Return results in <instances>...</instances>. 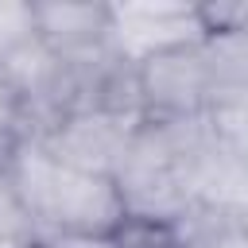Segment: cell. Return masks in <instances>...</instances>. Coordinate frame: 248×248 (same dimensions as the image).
I'll list each match as a JSON object with an SVG mask.
<instances>
[{
	"label": "cell",
	"instance_id": "cell-11",
	"mask_svg": "<svg viewBox=\"0 0 248 248\" xmlns=\"http://www.w3.org/2000/svg\"><path fill=\"white\" fill-rule=\"evenodd\" d=\"M0 248H23V244H16V240H4V236H0Z\"/></svg>",
	"mask_w": 248,
	"mask_h": 248
},
{
	"label": "cell",
	"instance_id": "cell-4",
	"mask_svg": "<svg viewBox=\"0 0 248 248\" xmlns=\"http://www.w3.org/2000/svg\"><path fill=\"white\" fill-rule=\"evenodd\" d=\"M108 4H35L39 39L70 66L108 54Z\"/></svg>",
	"mask_w": 248,
	"mask_h": 248
},
{
	"label": "cell",
	"instance_id": "cell-7",
	"mask_svg": "<svg viewBox=\"0 0 248 248\" xmlns=\"http://www.w3.org/2000/svg\"><path fill=\"white\" fill-rule=\"evenodd\" d=\"M39 39V23H35V4L27 0H0V58L12 54L16 46Z\"/></svg>",
	"mask_w": 248,
	"mask_h": 248
},
{
	"label": "cell",
	"instance_id": "cell-9",
	"mask_svg": "<svg viewBox=\"0 0 248 248\" xmlns=\"http://www.w3.org/2000/svg\"><path fill=\"white\" fill-rule=\"evenodd\" d=\"M12 147H16V140H4V136H0V167L8 163V155H12Z\"/></svg>",
	"mask_w": 248,
	"mask_h": 248
},
{
	"label": "cell",
	"instance_id": "cell-3",
	"mask_svg": "<svg viewBox=\"0 0 248 248\" xmlns=\"http://www.w3.org/2000/svg\"><path fill=\"white\" fill-rule=\"evenodd\" d=\"M108 8H112L108 46L128 66H136L159 50L205 39L198 4H108Z\"/></svg>",
	"mask_w": 248,
	"mask_h": 248
},
{
	"label": "cell",
	"instance_id": "cell-5",
	"mask_svg": "<svg viewBox=\"0 0 248 248\" xmlns=\"http://www.w3.org/2000/svg\"><path fill=\"white\" fill-rule=\"evenodd\" d=\"M202 58L209 74V105L248 97V31H209L202 39Z\"/></svg>",
	"mask_w": 248,
	"mask_h": 248
},
{
	"label": "cell",
	"instance_id": "cell-1",
	"mask_svg": "<svg viewBox=\"0 0 248 248\" xmlns=\"http://www.w3.org/2000/svg\"><path fill=\"white\" fill-rule=\"evenodd\" d=\"M140 112L147 120H194L209 112V74L202 43L159 50L136 62Z\"/></svg>",
	"mask_w": 248,
	"mask_h": 248
},
{
	"label": "cell",
	"instance_id": "cell-10",
	"mask_svg": "<svg viewBox=\"0 0 248 248\" xmlns=\"http://www.w3.org/2000/svg\"><path fill=\"white\" fill-rule=\"evenodd\" d=\"M23 248H54L50 240H31V244H23Z\"/></svg>",
	"mask_w": 248,
	"mask_h": 248
},
{
	"label": "cell",
	"instance_id": "cell-2",
	"mask_svg": "<svg viewBox=\"0 0 248 248\" xmlns=\"http://www.w3.org/2000/svg\"><path fill=\"white\" fill-rule=\"evenodd\" d=\"M140 120L143 116H132V112L78 108V112L62 116L54 128H46L39 140L46 143V151L62 167L112 178L124 151H128V143H132V132L140 128Z\"/></svg>",
	"mask_w": 248,
	"mask_h": 248
},
{
	"label": "cell",
	"instance_id": "cell-6",
	"mask_svg": "<svg viewBox=\"0 0 248 248\" xmlns=\"http://www.w3.org/2000/svg\"><path fill=\"white\" fill-rule=\"evenodd\" d=\"M0 236L16 240V244L39 240V229H35V221H31L23 198L16 194V186H12V178H8L4 167H0Z\"/></svg>",
	"mask_w": 248,
	"mask_h": 248
},
{
	"label": "cell",
	"instance_id": "cell-8",
	"mask_svg": "<svg viewBox=\"0 0 248 248\" xmlns=\"http://www.w3.org/2000/svg\"><path fill=\"white\" fill-rule=\"evenodd\" d=\"M23 132H27L23 101H19V93L8 85V78L0 74V136H4V140H19Z\"/></svg>",
	"mask_w": 248,
	"mask_h": 248
}]
</instances>
